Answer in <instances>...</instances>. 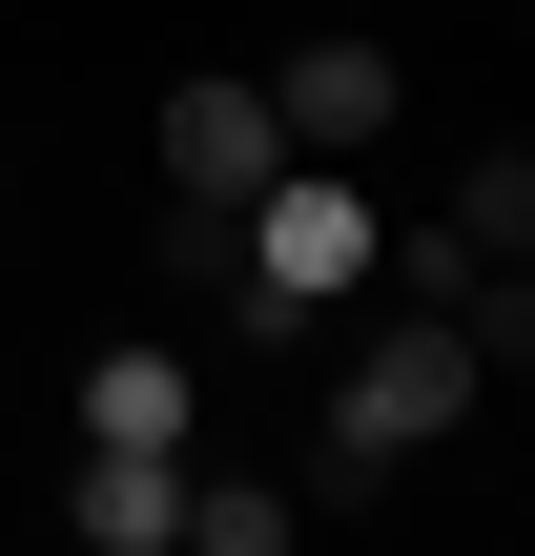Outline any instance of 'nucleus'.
Returning a JSON list of instances; mask_svg holds the SVG:
<instances>
[{
    "label": "nucleus",
    "instance_id": "0eeeda50",
    "mask_svg": "<svg viewBox=\"0 0 535 556\" xmlns=\"http://www.w3.org/2000/svg\"><path fill=\"white\" fill-rule=\"evenodd\" d=\"M433 227H454V268H515V248H535V165H474Z\"/></svg>",
    "mask_w": 535,
    "mask_h": 556
},
{
    "label": "nucleus",
    "instance_id": "6e6552de",
    "mask_svg": "<svg viewBox=\"0 0 535 556\" xmlns=\"http://www.w3.org/2000/svg\"><path fill=\"white\" fill-rule=\"evenodd\" d=\"M186 536H206V556H268V536H289V495H247V475H186Z\"/></svg>",
    "mask_w": 535,
    "mask_h": 556
},
{
    "label": "nucleus",
    "instance_id": "f257e3e1",
    "mask_svg": "<svg viewBox=\"0 0 535 556\" xmlns=\"http://www.w3.org/2000/svg\"><path fill=\"white\" fill-rule=\"evenodd\" d=\"M227 248H247V309H351V289L392 268L371 186H351V165H309V144H289V165H268L247 206H227Z\"/></svg>",
    "mask_w": 535,
    "mask_h": 556
},
{
    "label": "nucleus",
    "instance_id": "423d86ee",
    "mask_svg": "<svg viewBox=\"0 0 535 556\" xmlns=\"http://www.w3.org/2000/svg\"><path fill=\"white\" fill-rule=\"evenodd\" d=\"M82 454H186V351H103L82 371Z\"/></svg>",
    "mask_w": 535,
    "mask_h": 556
},
{
    "label": "nucleus",
    "instance_id": "39448f33",
    "mask_svg": "<svg viewBox=\"0 0 535 556\" xmlns=\"http://www.w3.org/2000/svg\"><path fill=\"white\" fill-rule=\"evenodd\" d=\"M62 516H82V556H165V536H186V454H82Z\"/></svg>",
    "mask_w": 535,
    "mask_h": 556
},
{
    "label": "nucleus",
    "instance_id": "20e7f679",
    "mask_svg": "<svg viewBox=\"0 0 535 556\" xmlns=\"http://www.w3.org/2000/svg\"><path fill=\"white\" fill-rule=\"evenodd\" d=\"M392 103H412V83H392V41H309V62L268 83V124H289L309 165H351V144H392Z\"/></svg>",
    "mask_w": 535,
    "mask_h": 556
},
{
    "label": "nucleus",
    "instance_id": "7ed1b4c3",
    "mask_svg": "<svg viewBox=\"0 0 535 556\" xmlns=\"http://www.w3.org/2000/svg\"><path fill=\"white\" fill-rule=\"evenodd\" d=\"M268 165H289L268 83H186V103H165V206H247Z\"/></svg>",
    "mask_w": 535,
    "mask_h": 556
},
{
    "label": "nucleus",
    "instance_id": "f03ea898",
    "mask_svg": "<svg viewBox=\"0 0 535 556\" xmlns=\"http://www.w3.org/2000/svg\"><path fill=\"white\" fill-rule=\"evenodd\" d=\"M474 392H495V330H371V371H351V413H330V475H392V454H433Z\"/></svg>",
    "mask_w": 535,
    "mask_h": 556
}]
</instances>
